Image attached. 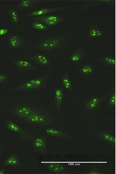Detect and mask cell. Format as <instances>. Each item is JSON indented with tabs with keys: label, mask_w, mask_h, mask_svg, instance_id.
Wrapping results in <instances>:
<instances>
[{
	"label": "cell",
	"mask_w": 116,
	"mask_h": 174,
	"mask_svg": "<svg viewBox=\"0 0 116 174\" xmlns=\"http://www.w3.org/2000/svg\"><path fill=\"white\" fill-rule=\"evenodd\" d=\"M64 94L63 91L60 88H57L54 92V98L55 104L57 109L58 110L63 102Z\"/></svg>",
	"instance_id": "cell-9"
},
{
	"label": "cell",
	"mask_w": 116,
	"mask_h": 174,
	"mask_svg": "<svg viewBox=\"0 0 116 174\" xmlns=\"http://www.w3.org/2000/svg\"><path fill=\"white\" fill-rule=\"evenodd\" d=\"M22 41L21 38L18 35H13L11 36L9 39L10 46L13 48L19 47L21 45Z\"/></svg>",
	"instance_id": "cell-14"
},
{
	"label": "cell",
	"mask_w": 116,
	"mask_h": 174,
	"mask_svg": "<svg viewBox=\"0 0 116 174\" xmlns=\"http://www.w3.org/2000/svg\"><path fill=\"white\" fill-rule=\"evenodd\" d=\"M89 35L91 37H101L102 35L101 30L97 28H91L89 32Z\"/></svg>",
	"instance_id": "cell-22"
},
{
	"label": "cell",
	"mask_w": 116,
	"mask_h": 174,
	"mask_svg": "<svg viewBox=\"0 0 116 174\" xmlns=\"http://www.w3.org/2000/svg\"><path fill=\"white\" fill-rule=\"evenodd\" d=\"M37 2L36 1L32 0H21L19 3L18 6L21 8H27L36 3Z\"/></svg>",
	"instance_id": "cell-19"
},
{
	"label": "cell",
	"mask_w": 116,
	"mask_h": 174,
	"mask_svg": "<svg viewBox=\"0 0 116 174\" xmlns=\"http://www.w3.org/2000/svg\"><path fill=\"white\" fill-rule=\"evenodd\" d=\"M25 119L28 122L32 124L43 125L48 123L49 122L50 118L47 113L37 108Z\"/></svg>",
	"instance_id": "cell-2"
},
{
	"label": "cell",
	"mask_w": 116,
	"mask_h": 174,
	"mask_svg": "<svg viewBox=\"0 0 116 174\" xmlns=\"http://www.w3.org/2000/svg\"><path fill=\"white\" fill-rule=\"evenodd\" d=\"M103 97H93L86 104L85 108L88 110L94 109L97 108L102 101Z\"/></svg>",
	"instance_id": "cell-10"
},
{
	"label": "cell",
	"mask_w": 116,
	"mask_h": 174,
	"mask_svg": "<svg viewBox=\"0 0 116 174\" xmlns=\"http://www.w3.org/2000/svg\"><path fill=\"white\" fill-rule=\"evenodd\" d=\"M46 143L45 140L41 137H37L34 140L33 146L36 149H44L46 147Z\"/></svg>",
	"instance_id": "cell-16"
},
{
	"label": "cell",
	"mask_w": 116,
	"mask_h": 174,
	"mask_svg": "<svg viewBox=\"0 0 116 174\" xmlns=\"http://www.w3.org/2000/svg\"><path fill=\"white\" fill-rule=\"evenodd\" d=\"M45 133L47 135L56 137L68 138L67 134L57 129L53 128H48L44 130Z\"/></svg>",
	"instance_id": "cell-11"
},
{
	"label": "cell",
	"mask_w": 116,
	"mask_h": 174,
	"mask_svg": "<svg viewBox=\"0 0 116 174\" xmlns=\"http://www.w3.org/2000/svg\"><path fill=\"white\" fill-rule=\"evenodd\" d=\"M62 83L65 89L71 91L72 88L71 81L69 76L66 73L63 77Z\"/></svg>",
	"instance_id": "cell-17"
},
{
	"label": "cell",
	"mask_w": 116,
	"mask_h": 174,
	"mask_svg": "<svg viewBox=\"0 0 116 174\" xmlns=\"http://www.w3.org/2000/svg\"><path fill=\"white\" fill-rule=\"evenodd\" d=\"M80 71V72L82 74L90 75L93 72V68L92 66L90 65H85L81 68Z\"/></svg>",
	"instance_id": "cell-20"
},
{
	"label": "cell",
	"mask_w": 116,
	"mask_h": 174,
	"mask_svg": "<svg viewBox=\"0 0 116 174\" xmlns=\"http://www.w3.org/2000/svg\"><path fill=\"white\" fill-rule=\"evenodd\" d=\"M8 30L6 28L0 29V35H3L6 34L8 32Z\"/></svg>",
	"instance_id": "cell-28"
},
{
	"label": "cell",
	"mask_w": 116,
	"mask_h": 174,
	"mask_svg": "<svg viewBox=\"0 0 116 174\" xmlns=\"http://www.w3.org/2000/svg\"><path fill=\"white\" fill-rule=\"evenodd\" d=\"M32 27L36 30H46L49 29V27L43 23L35 21L32 24Z\"/></svg>",
	"instance_id": "cell-18"
},
{
	"label": "cell",
	"mask_w": 116,
	"mask_h": 174,
	"mask_svg": "<svg viewBox=\"0 0 116 174\" xmlns=\"http://www.w3.org/2000/svg\"><path fill=\"white\" fill-rule=\"evenodd\" d=\"M46 166L49 171L54 173H61L65 170L64 166L59 163H48Z\"/></svg>",
	"instance_id": "cell-12"
},
{
	"label": "cell",
	"mask_w": 116,
	"mask_h": 174,
	"mask_svg": "<svg viewBox=\"0 0 116 174\" xmlns=\"http://www.w3.org/2000/svg\"><path fill=\"white\" fill-rule=\"evenodd\" d=\"M5 172L4 170L3 169L0 170V174H4Z\"/></svg>",
	"instance_id": "cell-29"
},
{
	"label": "cell",
	"mask_w": 116,
	"mask_h": 174,
	"mask_svg": "<svg viewBox=\"0 0 116 174\" xmlns=\"http://www.w3.org/2000/svg\"><path fill=\"white\" fill-rule=\"evenodd\" d=\"M81 54L78 52L73 53L70 56V60L72 62L77 63L80 61L81 59Z\"/></svg>",
	"instance_id": "cell-26"
},
{
	"label": "cell",
	"mask_w": 116,
	"mask_h": 174,
	"mask_svg": "<svg viewBox=\"0 0 116 174\" xmlns=\"http://www.w3.org/2000/svg\"><path fill=\"white\" fill-rule=\"evenodd\" d=\"M60 43L59 39L56 37H50L45 39L41 42L40 48L43 50L53 49L58 46Z\"/></svg>",
	"instance_id": "cell-5"
},
{
	"label": "cell",
	"mask_w": 116,
	"mask_h": 174,
	"mask_svg": "<svg viewBox=\"0 0 116 174\" xmlns=\"http://www.w3.org/2000/svg\"><path fill=\"white\" fill-rule=\"evenodd\" d=\"M19 161L16 155L12 154L5 160L3 165L5 166H15L19 165Z\"/></svg>",
	"instance_id": "cell-13"
},
{
	"label": "cell",
	"mask_w": 116,
	"mask_h": 174,
	"mask_svg": "<svg viewBox=\"0 0 116 174\" xmlns=\"http://www.w3.org/2000/svg\"><path fill=\"white\" fill-rule=\"evenodd\" d=\"M29 59L43 66H48L50 64L49 58L43 54H39L32 56L30 57Z\"/></svg>",
	"instance_id": "cell-6"
},
{
	"label": "cell",
	"mask_w": 116,
	"mask_h": 174,
	"mask_svg": "<svg viewBox=\"0 0 116 174\" xmlns=\"http://www.w3.org/2000/svg\"><path fill=\"white\" fill-rule=\"evenodd\" d=\"M8 76L7 75L0 73V84L6 82L8 79Z\"/></svg>",
	"instance_id": "cell-27"
},
{
	"label": "cell",
	"mask_w": 116,
	"mask_h": 174,
	"mask_svg": "<svg viewBox=\"0 0 116 174\" xmlns=\"http://www.w3.org/2000/svg\"><path fill=\"white\" fill-rule=\"evenodd\" d=\"M59 8H45L34 11L27 15V17H38L46 15L50 13L57 11L60 9Z\"/></svg>",
	"instance_id": "cell-8"
},
{
	"label": "cell",
	"mask_w": 116,
	"mask_h": 174,
	"mask_svg": "<svg viewBox=\"0 0 116 174\" xmlns=\"http://www.w3.org/2000/svg\"><path fill=\"white\" fill-rule=\"evenodd\" d=\"M35 17V21L41 22L48 26H55L64 20L59 16L55 14L45 15Z\"/></svg>",
	"instance_id": "cell-4"
},
{
	"label": "cell",
	"mask_w": 116,
	"mask_h": 174,
	"mask_svg": "<svg viewBox=\"0 0 116 174\" xmlns=\"http://www.w3.org/2000/svg\"><path fill=\"white\" fill-rule=\"evenodd\" d=\"M48 76L46 74L28 80L14 86L12 90L17 92H28L44 88L46 84Z\"/></svg>",
	"instance_id": "cell-1"
},
{
	"label": "cell",
	"mask_w": 116,
	"mask_h": 174,
	"mask_svg": "<svg viewBox=\"0 0 116 174\" xmlns=\"http://www.w3.org/2000/svg\"><path fill=\"white\" fill-rule=\"evenodd\" d=\"M101 137L102 139L105 141L113 143L115 142V137L110 134L106 133H103Z\"/></svg>",
	"instance_id": "cell-23"
},
{
	"label": "cell",
	"mask_w": 116,
	"mask_h": 174,
	"mask_svg": "<svg viewBox=\"0 0 116 174\" xmlns=\"http://www.w3.org/2000/svg\"><path fill=\"white\" fill-rule=\"evenodd\" d=\"M108 104L111 107H114L115 106V94L114 91L109 96L108 99Z\"/></svg>",
	"instance_id": "cell-25"
},
{
	"label": "cell",
	"mask_w": 116,
	"mask_h": 174,
	"mask_svg": "<svg viewBox=\"0 0 116 174\" xmlns=\"http://www.w3.org/2000/svg\"><path fill=\"white\" fill-rule=\"evenodd\" d=\"M6 127L10 130L18 133H22L23 131L20 127L13 121L8 120L6 124Z\"/></svg>",
	"instance_id": "cell-15"
},
{
	"label": "cell",
	"mask_w": 116,
	"mask_h": 174,
	"mask_svg": "<svg viewBox=\"0 0 116 174\" xmlns=\"http://www.w3.org/2000/svg\"><path fill=\"white\" fill-rule=\"evenodd\" d=\"M37 108L28 105L19 104L14 106L12 110L16 115L25 119L30 115Z\"/></svg>",
	"instance_id": "cell-3"
},
{
	"label": "cell",
	"mask_w": 116,
	"mask_h": 174,
	"mask_svg": "<svg viewBox=\"0 0 116 174\" xmlns=\"http://www.w3.org/2000/svg\"><path fill=\"white\" fill-rule=\"evenodd\" d=\"M14 64L17 68L23 70H30L35 67L31 62L26 59H17L14 61Z\"/></svg>",
	"instance_id": "cell-7"
},
{
	"label": "cell",
	"mask_w": 116,
	"mask_h": 174,
	"mask_svg": "<svg viewBox=\"0 0 116 174\" xmlns=\"http://www.w3.org/2000/svg\"><path fill=\"white\" fill-rule=\"evenodd\" d=\"M103 61L107 64L114 66L115 64V57L111 56H106L103 58Z\"/></svg>",
	"instance_id": "cell-24"
},
{
	"label": "cell",
	"mask_w": 116,
	"mask_h": 174,
	"mask_svg": "<svg viewBox=\"0 0 116 174\" xmlns=\"http://www.w3.org/2000/svg\"><path fill=\"white\" fill-rule=\"evenodd\" d=\"M9 14L10 18L12 21L16 24L18 23L19 17L17 11L15 9L12 10L9 12Z\"/></svg>",
	"instance_id": "cell-21"
}]
</instances>
